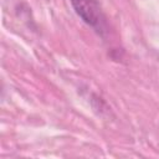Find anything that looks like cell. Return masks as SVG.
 <instances>
[{
    "label": "cell",
    "mask_w": 159,
    "mask_h": 159,
    "mask_svg": "<svg viewBox=\"0 0 159 159\" xmlns=\"http://www.w3.org/2000/svg\"><path fill=\"white\" fill-rule=\"evenodd\" d=\"M76 14L89 26L101 29L104 21L99 4L96 0H71Z\"/></svg>",
    "instance_id": "obj_1"
}]
</instances>
